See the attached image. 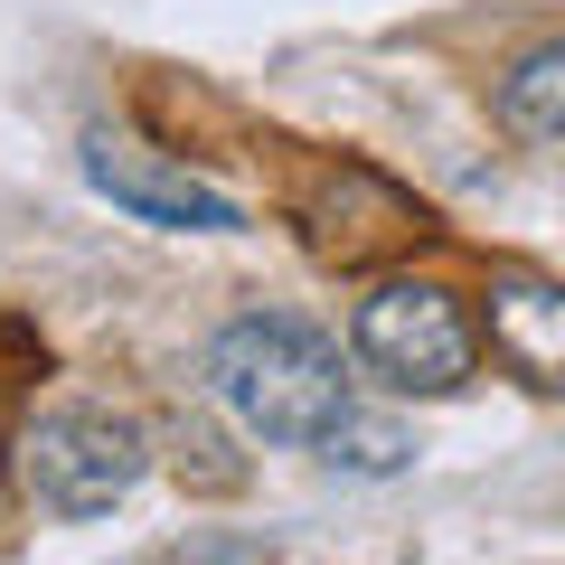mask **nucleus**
Returning <instances> with one entry per match:
<instances>
[{"label": "nucleus", "mask_w": 565, "mask_h": 565, "mask_svg": "<svg viewBox=\"0 0 565 565\" xmlns=\"http://www.w3.org/2000/svg\"><path fill=\"white\" fill-rule=\"evenodd\" d=\"M349 340L405 396H452L471 377V359H481L462 292H444V282H377L359 302V321H349Z\"/></svg>", "instance_id": "nucleus-3"}, {"label": "nucleus", "mask_w": 565, "mask_h": 565, "mask_svg": "<svg viewBox=\"0 0 565 565\" xmlns=\"http://www.w3.org/2000/svg\"><path fill=\"white\" fill-rule=\"evenodd\" d=\"M500 122L527 141V151H565V39L527 47L500 85Z\"/></svg>", "instance_id": "nucleus-7"}, {"label": "nucleus", "mask_w": 565, "mask_h": 565, "mask_svg": "<svg viewBox=\"0 0 565 565\" xmlns=\"http://www.w3.org/2000/svg\"><path fill=\"white\" fill-rule=\"evenodd\" d=\"M141 481V434L114 405H47L20 434V490L47 519H104Z\"/></svg>", "instance_id": "nucleus-2"}, {"label": "nucleus", "mask_w": 565, "mask_h": 565, "mask_svg": "<svg viewBox=\"0 0 565 565\" xmlns=\"http://www.w3.org/2000/svg\"><path fill=\"white\" fill-rule=\"evenodd\" d=\"M207 386L226 396V415L264 444H330L359 405H349V377H340V349L321 330L282 321V311H245V321L217 330L207 349Z\"/></svg>", "instance_id": "nucleus-1"}, {"label": "nucleus", "mask_w": 565, "mask_h": 565, "mask_svg": "<svg viewBox=\"0 0 565 565\" xmlns=\"http://www.w3.org/2000/svg\"><path fill=\"white\" fill-rule=\"evenodd\" d=\"M481 330H490V359H500L519 386H537V396H565V282H537V274L490 282Z\"/></svg>", "instance_id": "nucleus-6"}, {"label": "nucleus", "mask_w": 565, "mask_h": 565, "mask_svg": "<svg viewBox=\"0 0 565 565\" xmlns=\"http://www.w3.org/2000/svg\"><path fill=\"white\" fill-rule=\"evenodd\" d=\"M292 226H302V245L321 264H386L415 236H434L424 199H405V189L386 180V170H367V161H311L302 180H292Z\"/></svg>", "instance_id": "nucleus-4"}, {"label": "nucleus", "mask_w": 565, "mask_h": 565, "mask_svg": "<svg viewBox=\"0 0 565 565\" xmlns=\"http://www.w3.org/2000/svg\"><path fill=\"white\" fill-rule=\"evenodd\" d=\"M330 462H340V471H396L405 462V452H415V444H405V434H396V424H367V415H349L340 424V434H330Z\"/></svg>", "instance_id": "nucleus-8"}, {"label": "nucleus", "mask_w": 565, "mask_h": 565, "mask_svg": "<svg viewBox=\"0 0 565 565\" xmlns=\"http://www.w3.org/2000/svg\"><path fill=\"white\" fill-rule=\"evenodd\" d=\"M85 180L114 207H132L141 226H180V236H226L236 226V199L226 189H207L199 170H180L170 151L122 141V132H85Z\"/></svg>", "instance_id": "nucleus-5"}]
</instances>
